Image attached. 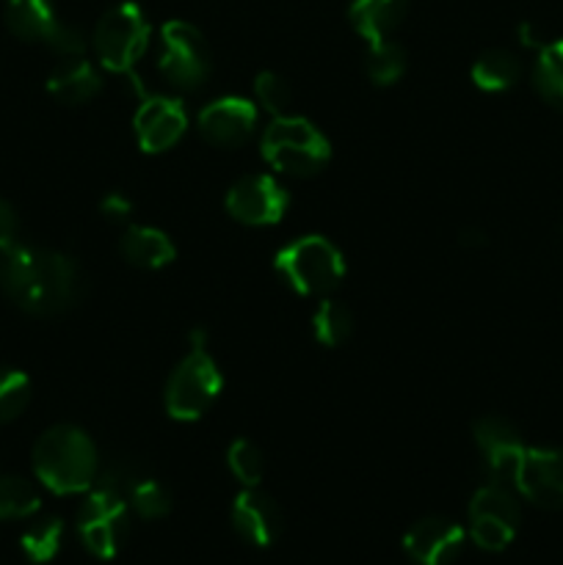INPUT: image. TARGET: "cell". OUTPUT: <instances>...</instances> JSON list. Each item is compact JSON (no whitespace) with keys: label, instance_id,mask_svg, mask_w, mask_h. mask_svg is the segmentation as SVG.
<instances>
[{"label":"cell","instance_id":"1","mask_svg":"<svg viewBox=\"0 0 563 565\" xmlns=\"http://www.w3.org/2000/svg\"><path fill=\"white\" fill-rule=\"evenodd\" d=\"M3 290L22 312L47 318L81 298L83 276L75 259L53 248L11 246L3 263Z\"/></svg>","mask_w":563,"mask_h":565},{"label":"cell","instance_id":"2","mask_svg":"<svg viewBox=\"0 0 563 565\" xmlns=\"http://www.w3.org/2000/svg\"><path fill=\"white\" fill-rule=\"evenodd\" d=\"M138 469L130 461H116L97 475L94 486L88 489L86 502L77 516V535L83 546L99 561H110L121 550L130 530L127 519V491L136 483Z\"/></svg>","mask_w":563,"mask_h":565},{"label":"cell","instance_id":"3","mask_svg":"<svg viewBox=\"0 0 563 565\" xmlns=\"http://www.w3.org/2000/svg\"><path fill=\"white\" fill-rule=\"evenodd\" d=\"M33 472L53 494H83L99 475L97 447L86 430L55 425L33 447Z\"/></svg>","mask_w":563,"mask_h":565},{"label":"cell","instance_id":"4","mask_svg":"<svg viewBox=\"0 0 563 565\" xmlns=\"http://www.w3.org/2000/svg\"><path fill=\"white\" fill-rule=\"evenodd\" d=\"M221 386H224V379H221L215 359L210 356L204 331H193L191 348H188L185 359L177 364L169 386H166V412L171 419L193 423L213 406L215 397L221 395Z\"/></svg>","mask_w":563,"mask_h":565},{"label":"cell","instance_id":"5","mask_svg":"<svg viewBox=\"0 0 563 565\" xmlns=\"http://www.w3.org/2000/svg\"><path fill=\"white\" fill-rule=\"evenodd\" d=\"M331 147L323 132L298 116H276L263 132V158L290 177L318 174L329 163Z\"/></svg>","mask_w":563,"mask_h":565},{"label":"cell","instance_id":"6","mask_svg":"<svg viewBox=\"0 0 563 565\" xmlns=\"http://www.w3.org/2000/svg\"><path fill=\"white\" fill-rule=\"evenodd\" d=\"M276 270L301 296H323L334 290L346 276L340 248L320 235L298 237L276 254Z\"/></svg>","mask_w":563,"mask_h":565},{"label":"cell","instance_id":"7","mask_svg":"<svg viewBox=\"0 0 563 565\" xmlns=\"http://www.w3.org/2000/svg\"><path fill=\"white\" fill-rule=\"evenodd\" d=\"M149 28L141 6L119 3L99 17L94 28V50L105 70L116 75H132L136 64L149 47Z\"/></svg>","mask_w":563,"mask_h":565},{"label":"cell","instance_id":"8","mask_svg":"<svg viewBox=\"0 0 563 565\" xmlns=\"http://www.w3.org/2000/svg\"><path fill=\"white\" fill-rule=\"evenodd\" d=\"M160 72L171 86L193 92L210 75V47L191 22L171 20L160 31Z\"/></svg>","mask_w":563,"mask_h":565},{"label":"cell","instance_id":"9","mask_svg":"<svg viewBox=\"0 0 563 565\" xmlns=\"http://www.w3.org/2000/svg\"><path fill=\"white\" fill-rule=\"evenodd\" d=\"M6 25L25 42H44L61 55H83L86 39L75 25L64 22L50 0H9Z\"/></svg>","mask_w":563,"mask_h":565},{"label":"cell","instance_id":"10","mask_svg":"<svg viewBox=\"0 0 563 565\" xmlns=\"http://www.w3.org/2000/svg\"><path fill=\"white\" fill-rule=\"evenodd\" d=\"M226 210L248 226L279 224L287 213V191L268 174L243 177L226 193Z\"/></svg>","mask_w":563,"mask_h":565},{"label":"cell","instance_id":"11","mask_svg":"<svg viewBox=\"0 0 563 565\" xmlns=\"http://www.w3.org/2000/svg\"><path fill=\"white\" fill-rule=\"evenodd\" d=\"M475 445L480 447L486 458V469L491 475V483H500L513 489L517 486L519 467L528 452V447L519 439L517 428L500 417H484L472 428Z\"/></svg>","mask_w":563,"mask_h":565},{"label":"cell","instance_id":"12","mask_svg":"<svg viewBox=\"0 0 563 565\" xmlns=\"http://www.w3.org/2000/svg\"><path fill=\"white\" fill-rule=\"evenodd\" d=\"M467 533L442 516L419 519L403 535V550L417 565H450L464 552Z\"/></svg>","mask_w":563,"mask_h":565},{"label":"cell","instance_id":"13","mask_svg":"<svg viewBox=\"0 0 563 565\" xmlns=\"http://www.w3.org/2000/svg\"><path fill=\"white\" fill-rule=\"evenodd\" d=\"M513 489L539 508L563 505V450H528Z\"/></svg>","mask_w":563,"mask_h":565},{"label":"cell","instance_id":"14","mask_svg":"<svg viewBox=\"0 0 563 565\" xmlns=\"http://www.w3.org/2000/svg\"><path fill=\"white\" fill-rule=\"evenodd\" d=\"M257 125V105L243 97H221L199 114V132L215 147H241Z\"/></svg>","mask_w":563,"mask_h":565},{"label":"cell","instance_id":"15","mask_svg":"<svg viewBox=\"0 0 563 565\" xmlns=\"http://www.w3.org/2000/svg\"><path fill=\"white\" fill-rule=\"evenodd\" d=\"M188 114L180 99L147 97L136 114V138L144 152H163L182 138Z\"/></svg>","mask_w":563,"mask_h":565},{"label":"cell","instance_id":"16","mask_svg":"<svg viewBox=\"0 0 563 565\" xmlns=\"http://www.w3.org/2000/svg\"><path fill=\"white\" fill-rule=\"evenodd\" d=\"M232 527L252 546L274 544L282 533V511L265 491L246 489L232 502Z\"/></svg>","mask_w":563,"mask_h":565},{"label":"cell","instance_id":"17","mask_svg":"<svg viewBox=\"0 0 563 565\" xmlns=\"http://www.w3.org/2000/svg\"><path fill=\"white\" fill-rule=\"evenodd\" d=\"M99 86L103 81L86 55H66L47 77V92L66 105L88 103L99 92Z\"/></svg>","mask_w":563,"mask_h":565},{"label":"cell","instance_id":"18","mask_svg":"<svg viewBox=\"0 0 563 565\" xmlns=\"http://www.w3.org/2000/svg\"><path fill=\"white\" fill-rule=\"evenodd\" d=\"M406 11L408 0H351V6H348L351 25L357 28L359 36L368 39V44L390 39L403 22Z\"/></svg>","mask_w":563,"mask_h":565},{"label":"cell","instance_id":"19","mask_svg":"<svg viewBox=\"0 0 563 565\" xmlns=\"http://www.w3.org/2000/svg\"><path fill=\"white\" fill-rule=\"evenodd\" d=\"M119 248L127 263L147 270L166 268L169 263H174L177 254L174 243L160 230H152V226H127L119 241Z\"/></svg>","mask_w":563,"mask_h":565},{"label":"cell","instance_id":"20","mask_svg":"<svg viewBox=\"0 0 563 565\" xmlns=\"http://www.w3.org/2000/svg\"><path fill=\"white\" fill-rule=\"evenodd\" d=\"M469 522H497L508 527H519V502L508 486L489 483L475 491L469 502Z\"/></svg>","mask_w":563,"mask_h":565},{"label":"cell","instance_id":"21","mask_svg":"<svg viewBox=\"0 0 563 565\" xmlns=\"http://www.w3.org/2000/svg\"><path fill=\"white\" fill-rule=\"evenodd\" d=\"M519 81V61L508 50H486L472 64V83L484 92H506Z\"/></svg>","mask_w":563,"mask_h":565},{"label":"cell","instance_id":"22","mask_svg":"<svg viewBox=\"0 0 563 565\" xmlns=\"http://www.w3.org/2000/svg\"><path fill=\"white\" fill-rule=\"evenodd\" d=\"M535 88L546 103L563 108V39L557 42H546L539 50V61H535L533 72Z\"/></svg>","mask_w":563,"mask_h":565},{"label":"cell","instance_id":"23","mask_svg":"<svg viewBox=\"0 0 563 565\" xmlns=\"http://www.w3.org/2000/svg\"><path fill=\"white\" fill-rule=\"evenodd\" d=\"M312 329L315 337H318L320 345L326 348H337L353 334V312L340 301H320V307L315 309L312 318Z\"/></svg>","mask_w":563,"mask_h":565},{"label":"cell","instance_id":"24","mask_svg":"<svg viewBox=\"0 0 563 565\" xmlns=\"http://www.w3.org/2000/svg\"><path fill=\"white\" fill-rule=\"evenodd\" d=\"M61 541H64V522L55 516H47L39 519L36 524H31V527L22 533L20 546L22 552H25L28 561L47 563L59 555Z\"/></svg>","mask_w":563,"mask_h":565},{"label":"cell","instance_id":"25","mask_svg":"<svg viewBox=\"0 0 563 565\" xmlns=\"http://www.w3.org/2000/svg\"><path fill=\"white\" fill-rule=\"evenodd\" d=\"M42 508L39 491L25 478L0 475V519H28Z\"/></svg>","mask_w":563,"mask_h":565},{"label":"cell","instance_id":"26","mask_svg":"<svg viewBox=\"0 0 563 565\" xmlns=\"http://www.w3.org/2000/svg\"><path fill=\"white\" fill-rule=\"evenodd\" d=\"M403 72H406V50H403L401 44L392 42V39L370 44V53H368L370 81L379 83V86H392V83L401 81Z\"/></svg>","mask_w":563,"mask_h":565},{"label":"cell","instance_id":"27","mask_svg":"<svg viewBox=\"0 0 563 565\" xmlns=\"http://www.w3.org/2000/svg\"><path fill=\"white\" fill-rule=\"evenodd\" d=\"M127 500L141 519H163L171 511V494L166 491V486L147 475H138L136 483L127 491Z\"/></svg>","mask_w":563,"mask_h":565},{"label":"cell","instance_id":"28","mask_svg":"<svg viewBox=\"0 0 563 565\" xmlns=\"http://www.w3.org/2000/svg\"><path fill=\"white\" fill-rule=\"evenodd\" d=\"M226 467L235 475V480H241L246 489H257L259 480L265 475V458L254 441L248 439H235L226 450Z\"/></svg>","mask_w":563,"mask_h":565},{"label":"cell","instance_id":"29","mask_svg":"<svg viewBox=\"0 0 563 565\" xmlns=\"http://www.w3.org/2000/svg\"><path fill=\"white\" fill-rule=\"evenodd\" d=\"M31 401V379L20 370H0V425L25 412Z\"/></svg>","mask_w":563,"mask_h":565},{"label":"cell","instance_id":"30","mask_svg":"<svg viewBox=\"0 0 563 565\" xmlns=\"http://www.w3.org/2000/svg\"><path fill=\"white\" fill-rule=\"evenodd\" d=\"M254 92H257L259 105L274 116H285V110L290 108L293 103L290 86H287L285 77H279L276 72H259L257 81H254Z\"/></svg>","mask_w":563,"mask_h":565},{"label":"cell","instance_id":"31","mask_svg":"<svg viewBox=\"0 0 563 565\" xmlns=\"http://www.w3.org/2000/svg\"><path fill=\"white\" fill-rule=\"evenodd\" d=\"M99 213L108 221H114V224H127L132 215V202L127 196H121V193H108L99 202Z\"/></svg>","mask_w":563,"mask_h":565},{"label":"cell","instance_id":"32","mask_svg":"<svg viewBox=\"0 0 563 565\" xmlns=\"http://www.w3.org/2000/svg\"><path fill=\"white\" fill-rule=\"evenodd\" d=\"M17 230H20V221H17L14 207L6 199H0V248L14 246Z\"/></svg>","mask_w":563,"mask_h":565},{"label":"cell","instance_id":"33","mask_svg":"<svg viewBox=\"0 0 563 565\" xmlns=\"http://www.w3.org/2000/svg\"><path fill=\"white\" fill-rule=\"evenodd\" d=\"M519 36H522V44H528V47H535L541 50L544 47V39L539 36V31H535V25H530V22H524L522 28H519Z\"/></svg>","mask_w":563,"mask_h":565}]
</instances>
